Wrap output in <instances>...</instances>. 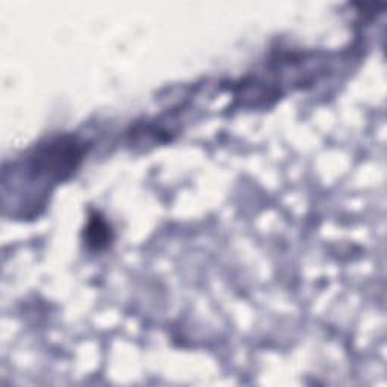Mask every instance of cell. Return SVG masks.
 <instances>
[{"label": "cell", "instance_id": "1", "mask_svg": "<svg viewBox=\"0 0 387 387\" xmlns=\"http://www.w3.org/2000/svg\"><path fill=\"white\" fill-rule=\"evenodd\" d=\"M109 227L100 217H91L88 227H86V240H88V245L95 248V250H102L106 245H108L109 240Z\"/></svg>", "mask_w": 387, "mask_h": 387}]
</instances>
